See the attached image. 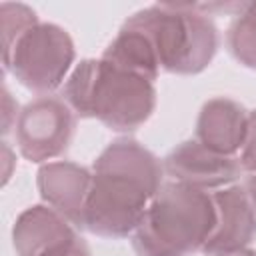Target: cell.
I'll return each instance as SVG.
<instances>
[{
    "label": "cell",
    "instance_id": "13",
    "mask_svg": "<svg viewBox=\"0 0 256 256\" xmlns=\"http://www.w3.org/2000/svg\"><path fill=\"white\" fill-rule=\"evenodd\" d=\"M226 44L240 64L256 68V2L240 4V12L228 26Z\"/></svg>",
    "mask_w": 256,
    "mask_h": 256
},
{
    "label": "cell",
    "instance_id": "7",
    "mask_svg": "<svg viewBox=\"0 0 256 256\" xmlns=\"http://www.w3.org/2000/svg\"><path fill=\"white\" fill-rule=\"evenodd\" d=\"M162 166L164 174H168L174 182H182L206 192L208 188H226L242 172V166L234 156L212 152L198 140L178 144L166 154Z\"/></svg>",
    "mask_w": 256,
    "mask_h": 256
},
{
    "label": "cell",
    "instance_id": "12",
    "mask_svg": "<svg viewBox=\"0 0 256 256\" xmlns=\"http://www.w3.org/2000/svg\"><path fill=\"white\" fill-rule=\"evenodd\" d=\"M102 58L114 66H120L138 76H144L150 82H154L160 72V62H158L154 44L134 16H130L122 24L116 38L104 50Z\"/></svg>",
    "mask_w": 256,
    "mask_h": 256
},
{
    "label": "cell",
    "instance_id": "16",
    "mask_svg": "<svg viewBox=\"0 0 256 256\" xmlns=\"http://www.w3.org/2000/svg\"><path fill=\"white\" fill-rule=\"evenodd\" d=\"M2 96H4V98H2V102H4V104H2V110H4V114H2V116H4L2 132L6 134V132L10 130V124H12L10 118H12V116L16 118V110H18V106H16V102L12 100V96H10V92H8L6 88H4V92H2ZM16 120H18V118H16Z\"/></svg>",
    "mask_w": 256,
    "mask_h": 256
},
{
    "label": "cell",
    "instance_id": "4",
    "mask_svg": "<svg viewBox=\"0 0 256 256\" xmlns=\"http://www.w3.org/2000/svg\"><path fill=\"white\" fill-rule=\"evenodd\" d=\"M150 36L160 68L170 74H198L218 50V28L192 4H154L136 14Z\"/></svg>",
    "mask_w": 256,
    "mask_h": 256
},
{
    "label": "cell",
    "instance_id": "19",
    "mask_svg": "<svg viewBox=\"0 0 256 256\" xmlns=\"http://www.w3.org/2000/svg\"><path fill=\"white\" fill-rule=\"evenodd\" d=\"M212 256H256V252L254 250H248V248H240V250L220 252V254H212Z\"/></svg>",
    "mask_w": 256,
    "mask_h": 256
},
{
    "label": "cell",
    "instance_id": "17",
    "mask_svg": "<svg viewBox=\"0 0 256 256\" xmlns=\"http://www.w3.org/2000/svg\"><path fill=\"white\" fill-rule=\"evenodd\" d=\"M54 256H90V250H88V246H86V242L78 236L68 248H64V250H60L58 254H54Z\"/></svg>",
    "mask_w": 256,
    "mask_h": 256
},
{
    "label": "cell",
    "instance_id": "2",
    "mask_svg": "<svg viewBox=\"0 0 256 256\" xmlns=\"http://www.w3.org/2000/svg\"><path fill=\"white\" fill-rule=\"evenodd\" d=\"M64 102L80 118H98L114 132H132L152 116L156 88L148 78L104 58H86L68 76Z\"/></svg>",
    "mask_w": 256,
    "mask_h": 256
},
{
    "label": "cell",
    "instance_id": "14",
    "mask_svg": "<svg viewBox=\"0 0 256 256\" xmlns=\"http://www.w3.org/2000/svg\"><path fill=\"white\" fill-rule=\"evenodd\" d=\"M0 18H2V58L10 54L14 44L32 28L38 24V16L32 8L26 4H14V2H2L0 6Z\"/></svg>",
    "mask_w": 256,
    "mask_h": 256
},
{
    "label": "cell",
    "instance_id": "10",
    "mask_svg": "<svg viewBox=\"0 0 256 256\" xmlns=\"http://www.w3.org/2000/svg\"><path fill=\"white\" fill-rule=\"evenodd\" d=\"M76 238L70 222L44 204L26 208L12 228V244L18 256H54Z\"/></svg>",
    "mask_w": 256,
    "mask_h": 256
},
{
    "label": "cell",
    "instance_id": "1",
    "mask_svg": "<svg viewBox=\"0 0 256 256\" xmlns=\"http://www.w3.org/2000/svg\"><path fill=\"white\" fill-rule=\"evenodd\" d=\"M162 178L164 166L148 148L132 138L114 140L92 166L82 228L102 238L134 234Z\"/></svg>",
    "mask_w": 256,
    "mask_h": 256
},
{
    "label": "cell",
    "instance_id": "9",
    "mask_svg": "<svg viewBox=\"0 0 256 256\" xmlns=\"http://www.w3.org/2000/svg\"><path fill=\"white\" fill-rule=\"evenodd\" d=\"M38 192L50 208L62 214L70 224L82 228L84 206L92 186V172L74 162H48L36 176Z\"/></svg>",
    "mask_w": 256,
    "mask_h": 256
},
{
    "label": "cell",
    "instance_id": "15",
    "mask_svg": "<svg viewBox=\"0 0 256 256\" xmlns=\"http://www.w3.org/2000/svg\"><path fill=\"white\" fill-rule=\"evenodd\" d=\"M242 170L256 174V110L248 114V130H246V140L240 150L238 158Z\"/></svg>",
    "mask_w": 256,
    "mask_h": 256
},
{
    "label": "cell",
    "instance_id": "5",
    "mask_svg": "<svg viewBox=\"0 0 256 256\" xmlns=\"http://www.w3.org/2000/svg\"><path fill=\"white\" fill-rule=\"evenodd\" d=\"M76 58L70 34L58 24L38 22L4 56V70L32 92L48 96L56 90Z\"/></svg>",
    "mask_w": 256,
    "mask_h": 256
},
{
    "label": "cell",
    "instance_id": "3",
    "mask_svg": "<svg viewBox=\"0 0 256 256\" xmlns=\"http://www.w3.org/2000/svg\"><path fill=\"white\" fill-rule=\"evenodd\" d=\"M214 226V198L206 190L172 180L150 200L132 234V248L136 256H188L202 250Z\"/></svg>",
    "mask_w": 256,
    "mask_h": 256
},
{
    "label": "cell",
    "instance_id": "6",
    "mask_svg": "<svg viewBox=\"0 0 256 256\" xmlns=\"http://www.w3.org/2000/svg\"><path fill=\"white\" fill-rule=\"evenodd\" d=\"M76 130V114L56 96H40L28 102L16 120V144L20 154L30 162H46L72 142Z\"/></svg>",
    "mask_w": 256,
    "mask_h": 256
},
{
    "label": "cell",
    "instance_id": "8",
    "mask_svg": "<svg viewBox=\"0 0 256 256\" xmlns=\"http://www.w3.org/2000/svg\"><path fill=\"white\" fill-rule=\"evenodd\" d=\"M216 206V226L202 252L212 256L220 252L246 248L256 236V212L242 186H226L212 194Z\"/></svg>",
    "mask_w": 256,
    "mask_h": 256
},
{
    "label": "cell",
    "instance_id": "18",
    "mask_svg": "<svg viewBox=\"0 0 256 256\" xmlns=\"http://www.w3.org/2000/svg\"><path fill=\"white\" fill-rule=\"evenodd\" d=\"M244 188H246V194H248V198H250V202H252V206H254V212H256V174L248 176Z\"/></svg>",
    "mask_w": 256,
    "mask_h": 256
},
{
    "label": "cell",
    "instance_id": "11",
    "mask_svg": "<svg viewBox=\"0 0 256 256\" xmlns=\"http://www.w3.org/2000/svg\"><path fill=\"white\" fill-rule=\"evenodd\" d=\"M248 130V112L230 98L208 100L196 120V140L212 152L234 156L242 150Z\"/></svg>",
    "mask_w": 256,
    "mask_h": 256
}]
</instances>
